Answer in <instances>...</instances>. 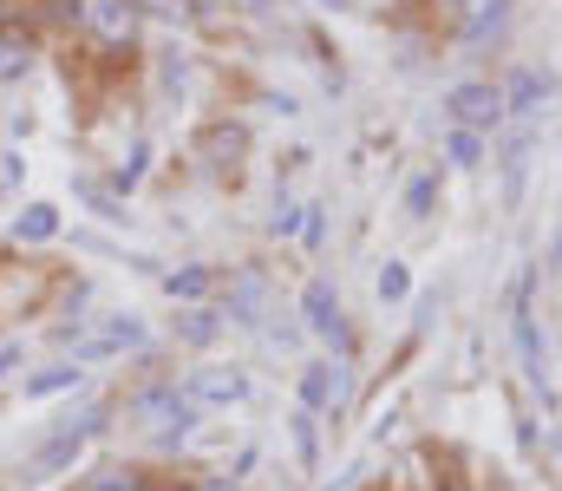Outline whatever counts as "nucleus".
<instances>
[{
    "label": "nucleus",
    "mask_w": 562,
    "mask_h": 491,
    "mask_svg": "<svg viewBox=\"0 0 562 491\" xmlns=\"http://www.w3.org/2000/svg\"><path fill=\"white\" fill-rule=\"evenodd\" d=\"M196 491H249V479H236V472H210V479H196Z\"/></svg>",
    "instance_id": "nucleus-28"
},
{
    "label": "nucleus",
    "mask_w": 562,
    "mask_h": 491,
    "mask_svg": "<svg viewBox=\"0 0 562 491\" xmlns=\"http://www.w3.org/2000/svg\"><path fill=\"white\" fill-rule=\"evenodd\" d=\"M157 282H164V295H170L177 309H203V302H216L223 269H216V263H183V269H164Z\"/></svg>",
    "instance_id": "nucleus-12"
},
{
    "label": "nucleus",
    "mask_w": 562,
    "mask_h": 491,
    "mask_svg": "<svg viewBox=\"0 0 562 491\" xmlns=\"http://www.w3.org/2000/svg\"><path fill=\"white\" fill-rule=\"evenodd\" d=\"M557 354H562V334H557Z\"/></svg>",
    "instance_id": "nucleus-35"
},
{
    "label": "nucleus",
    "mask_w": 562,
    "mask_h": 491,
    "mask_svg": "<svg viewBox=\"0 0 562 491\" xmlns=\"http://www.w3.org/2000/svg\"><path fill=\"white\" fill-rule=\"evenodd\" d=\"M66 230V216H59V203H20V216H13V243H26V249H40V243H53Z\"/></svg>",
    "instance_id": "nucleus-15"
},
{
    "label": "nucleus",
    "mask_w": 562,
    "mask_h": 491,
    "mask_svg": "<svg viewBox=\"0 0 562 491\" xmlns=\"http://www.w3.org/2000/svg\"><path fill=\"white\" fill-rule=\"evenodd\" d=\"M72 387H86V360H53V367H40L20 393H26V400H53V393H72Z\"/></svg>",
    "instance_id": "nucleus-16"
},
{
    "label": "nucleus",
    "mask_w": 562,
    "mask_h": 491,
    "mask_svg": "<svg viewBox=\"0 0 562 491\" xmlns=\"http://www.w3.org/2000/svg\"><path fill=\"white\" fill-rule=\"evenodd\" d=\"M20 20V0H0V26H13Z\"/></svg>",
    "instance_id": "nucleus-30"
},
{
    "label": "nucleus",
    "mask_w": 562,
    "mask_h": 491,
    "mask_svg": "<svg viewBox=\"0 0 562 491\" xmlns=\"http://www.w3.org/2000/svg\"><path fill=\"white\" fill-rule=\"evenodd\" d=\"M438 158L458 164V170H477V164L491 158V138H484V132H464V125H445V138H438Z\"/></svg>",
    "instance_id": "nucleus-17"
},
{
    "label": "nucleus",
    "mask_w": 562,
    "mask_h": 491,
    "mask_svg": "<svg viewBox=\"0 0 562 491\" xmlns=\"http://www.w3.org/2000/svg\"><path fill=\"white\" fill-rule=\"evenodd\" d=\"M504 26H510V0H471V7H458V46H471V53H484L491 40H504Z\"/></svg>",
    "instance_id": "nucleus-13"
},
{
    "label": "nucleus",
    "mask_w": 562,
    "mask_h": 491,
    "mask_svg": "<svg viewBox=\"0 0 562 491\" xmlns=\"http://www.w3.org/2000/svg\"><path fill=\"white\" fill-rule=\"evenodd\" d=\"M105 426V406H86L79 420H59L33 453H26V479H59V472H72V459L86 453V439Z\"/></svg>",
    "instance_id": "nucleus-3"
},
{
    "label": "nucleus",
    "mask_w": 562,
    "mask_h": 491,
    "mask_svg": "<svg viewBox=\"0 0 562 491\" xmlns=\"http://www.w3.org/2000/svg\"><path fill=\"white\" fill-rule=\"evenodd\" d=\"M216 334H223V315H216L210 302H203V309H183V315H177V341H183V347H210Z\"/></svg>",
    "instance_id": "nucleus-21"
},
{
    "label": "nucleus",
    "mask_w": 562,
    "mask_h": 491,
    "mask_svg": "<svg viewBox=\"0 0 562 491\" xmlns=\"http://www.w3.org/2000/svg\"><path fill=\"white\" fill-rule=\"evenodd\" d=\"M550 92H557L550 66H517V72L504 79V119H510L517 132H537V119H543Z\"/></svg>",
    "instance_id": "nucleus-8"
},
{
    "label": "nucleus",
    "mask_w": 562,
    "mask_h": 491,
    "mask_svg": "<svg viewBox=\"0 0 562 491\" xmlns=\"http://www.w3.org/2000/svg\"><path fill=\"white\" fill-rule=\"evenodd\" d=\"M183 393L210 413V406H243L249 400V373L243 367H196V373H183Z\"/></svg>",
    "instance_id": "nucleus-11"
},
{
    "label": "nucleus",
    "mask_w": 562,
    "mask_h": 491,
    "mask_svg": "<svg viewBox=\"0 0 562 491\" xmlns=\"http://www.w3.org/2000/svg\"><path fill=\"white\" fill-rule=\"evenodd\" d=\"M550 269L562 276V230H557V243H550Z\"/></svg>",
    "instance_id": "nucleus-32"
},
{
    "label": "nucleus",
    "mask_w": 562,
    "mask_h": 491,
    "mask_svg": "<svg viewBox=\"0 0 562 491\" xmlns=\"http://www.w3.org/2000/svg\"><path fill=\"white\" fill-rule=\"evenodd\" d=\"M445 112H451V125L497 138V132L510 125V119H504V79H458V86L445 92Z\"/></svg>",
    "instance_id": "nucleus-5"
},
{
    "label": "nucleus",
    "mask_w": 562,
    "mask_h": 491,
    "mask_svg": "<svg viewBox=\"0 0 562 491\" xmlns=\"http://www.w3.org/2000/svg\"><path fill=\"white\" fill-rule=\"evenodd\" d=\"M13 367H20V341H0V380H7Z\"/></svg>",
    "instance_id": "nucleus-29"
},
{
    "label": "nucleus",
    "mask_w": 562,
    "mask_h": 491,
    "mask_svg": "<svg viewBox=\"0 0 562 491\" xmlns=\"http://www.w3.org/2000/svg\"><path fill=\"white\" fill-rule=\"evenodd\" d=\"M321 236H327V210H321V203H307V210H301V243H307V249H321Z\"/></svg>",
    "instance_id": "nucleus-26"
},
{
    "label": "nucleus",
    "mask_w": 562,
    "mask_h": 491,
    "mask_svg": "<svg viewBox=\"0 0 562 491\" xmlns=\"http://www.w3.org/2000/svg\"><path fill=\"white\" fill-rule=\"evenodd\" d=\"M79 491H157V479L144 466H132V459H105V466H92L79 479Z\"/></svg>",
    "instance_id": "nucleus-14"
},
{
    "label": "nucleus",
    "mask_w": 562,
    "mask_h": 491,
    "mask_svg": "<svg viewBox=\"0 0 562 491\" xmlns=\"http://www.w3.org/2000/svg\"><path fill=\"white\" fill-rule=\"evenodd\" d=\"M451 7H471V0H451Z\"/></svg>",
    "instance_id": "nucleus-34"
},
{
    "label": "nucleus",
    "mask_w": 562,
    "mask_h": 491,
    "mask_svg": "<svg viewBox=\"0 0 562 491\" xmlns=\"http://www.w3.org/2000/svg\"><path fill=\"white\" fill-rule=\"evenodd\" d=\"M373 289H380V302H386V309H400V302L413 295V269H406V263H386V269L373 276Z\"/></svg>",
    "instance_id": "nucleus-22"
},
{
    "label": "nucleus",
    "mask_w": 562,
    "mask_h": 491,
    "mask_svg": "<svg viewBox=\"0 0 562 491\" xmlns=\"http://www.w3.org/2000/svg\"><path fill=\"white\" fill-rule=\"evenodd\" d=\"M46 7V26H79L86 20V0H40Z\"/></svg>",
    "instance_id": "nucleus-25"
},
{
    "label": "nucleus",
    "mask_w": 562,
    "mask_h": 491,
    "mask_svg": "<svg viewBox=\"0 0 562 491\" xmlns=\"http://www.w3.org/2000/svg\"><path fill=\"white\" fill-rule=\"evenodd\" d=\"M288 439H294V459H301V472H321V413L294 406V413H288Z\"/></svg>",
    "instance_id": "nucleus-19"
},
{
    "label": "nucleus",
    "mask_w": 562,
    "mask_h": 491,
    "mask_svg": "<svg viewBox=\"0 0 562 491\" xmlns=\"http://www.w3.org/2000/svg\"><path fill=\"white\" fill-rule=\"evenodd\" d=\"M438 491H477L471 479H438Z\"/></svg>",
    "instance_id": "nucleus-31"
},
{
    "label": "nucleus",
    "mask_w": 562,
    "mask_h": 491,
    "mask_svg": "<svg viewBox=\"0 0 562 491\" xmlns=\"http://www.w3.org/2000/svg\"><path fill=\"white\" fill-rule=\"evenodd\" d=\"M138 20H144V7L138 0H86V33L99 40V46H132L138 40Z\"/></svg>",
    "instance_id": "nucleus-10"
},
{
    "label": "nucleus",
    "mask_w": 562,
    "mask_h": 491,
    "mask_svg": "<svg viewBox=\"0 0 562 491\" xmlns=\"http://www.w3.org/2000/svg\"><path fill=\"white\" fill-rule=\"evenodd\" d=\"M66 347H72V360H119V354H138V347H150V327H144V315H105L99 327H79L72 322V334H66Z\"/></svg>",
    "instance_id": "nucleus-4"
},
{
    "label": "nucleus",
    "mask_w": 562,
    "mask_h": 491,
    "mask_svg": "<svg viewBox=\"0 0 562 491\" xmlns=\"http://www.w3.org/2000/svg\"><path fill=\"white\" fill-rule=\"evenodd\" d=\"M33 72V33H20V20L13 26H0V86H20Z\"/></svg>",
    "instance_id": "nucleus-18"
},
{
    "label": "nucleus",
    "mask_w": 562,
    "mask_h": 491,
    "mask_svg": "<svg viewBox=\"0 0 562 491\" xmlns=\"http://www.w3.org/2000/svg\"><path fill=\"white\" fill-rule=\"evenodd\" d=\"M301 322H307V334H321L340 360H353V327H347V315H340V295H334L327 276H314V282L301 289Z\"/></svg>",
    "instance_id": "nucleus-6"
},
{
    "label": "nucleus",
    "mask_w": 562,
    "mask_h": 491,
    "mask_svg": "<svg viewBox=\"0 0 562 491\" xmlns=\"http://www.w3.org/2000/svg\"><path fill=\"white\" fill-rule=\"evenodd\" d=\"M144 158H150V145H144V138H132V158L112 170V190H119V197H132V190L144 183Z\"/></svg>",
    "instance_id": "nucleus-24"
},
{
    "label": "nucleus",
    "mask_w": 562,
    "mask_h": 491,
    "mask_svg": "<svg viewBox=\"0 0 562 491\" xmlns=\"http://www.w3.org/2000/svg\"><path fill=\"white\" fill-rule=\"evenodd\" d=\"M243 158H249V125H243V119H210V125L196 132V164H203V170L229 177Z\"/></svg>",
    "instance_id": "nucleus-9"
},
{
    "label": "nucleus",
    "mask_w": 562,
    "mask_h": 491,
    "mask_svg": "<svg viewBox=\"0 0 562 491\" xmlns=\"http://www.w3.org/2000/svg\"><path fill=\"white\" fill-rule=\"evenodd\" d=\"M431 203H438V170H419V177L406 183V216L425 223V216H431Z\"/></svg>",
    "instance_id": "nucleus-23"
},
{
    "label": "nucleus",
    "mask_w": 562,
    "mask_h": 491,
    "mask_svg": "<svg viewBox=\"0 0 562 491\" xmlns=\"http://www.w3.org/2000/svg\"><path fill=\"white\" fill-rule=\"evenodd\" d=\"M537 276L524 269L510 282V341H517V367H524V387L550 400V367H543V327H537V302H530Z\"/></svg>",
    "instance_id": "nucleus-2"
},
{
    "label": "nucleus",
    "mask_w": 562,
    "mask_h": 491,
    "mask_svg": "<svg viewBox=\"0 0 562 491\" xmlns=\"http://www.w3.org/2000/svg\"><path fill=\"white\" fill-rule=\"evenodd\" d=\"M530 145H537V132H510V152H504V203H517V197H524V170H530Z\"/></svg>",
    "instance_id": "nucleus-20"
},
{
    "label": "nucleus",
    "mask_w": 562,
    "mask_h": 491,
    "mask_svg": "<svg viewBox=\"0 0 562 491\" xmlns=\"http://www.w3.org/2000/svg\"><path fill=\"white\" fill-rule=\"evenodd\" d=\"M125 413L138 420L144 433H157L164 446H177V439H183V433L203 420V406L183 393V380H144L138 393L125 400Z\"/></svg>",
    "instance_id": "nucleus-1"
},
{
    "label": "nucleus",
    "mask_w": 562,
    "mask_h": 491,
    "mask_svg": "<svg viewBox=\"0 0 562 491\" xmlns=\"http://www.w3.org/2000/svg\"><path fill=\"white\" fill-rule=\"evenodd\" d=\"M334 7H360V0H334Z\"/></svg>",
    "instance_id": "nucleus-33"
},
{
    "label": "nucleus",
    "mask_w": 562,
    "mask_h": 491,
    "mask_svg": "<svg viewBox=\"0 0 562 491\" xmlns=\"http://www.w3.org/2000/svg\"><path fill=\"white\" fill-rule=\"evenodd\" d=\"M347 387H353L347 360H307V367H301V380H294V393H301L294 406H307V413H321V420H340Z\"/></svg>",
    "instance_id": "nucleus-7"
},
{
    "label": "nucleus",
    "mask_w": 562,
    "mask_h": 491,
    "mask_svg": "<svg viewBox=\"0 0 562 491\" xmlns=\"http://www.w3.org/2000/svg\"><path fill=\"white\" fill-rule=\"evenodd\" d=\"M269 230H276V236H294V230H301V210H294V203H276V216H269Z\"/></svg>",
    "instance_id": "nucleus-27"
}]
</instances>
